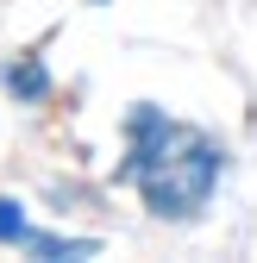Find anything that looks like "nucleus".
Listing matches in <instances>:
<instances>
[{"instance_id": "nucleus-1", "label": "nucleus", "mask_w": 257, "mask_h": 263, "mask_svg": "<svg viewBox=\"0 0 257 263\" xmlns=\"http://www.w3.org/2000/svg\"><path fill=\"white\" fill-rule=\"evenodd\" d=\"M125 138H132V151H125V182H132L144 194V207L157 219H188L195 207H207V194L219 182V144L207 138V132L170 119L163 107L138 101L132 119H125Z\"/></svg>"}, {"instance_id": "nucleus-2", "label": "nucleus", "mask_w": 257, "mask_h": 263, "mask_svg": "<svg viewBox=\"0 0 257 263\" xmlns=\"http://www.w3.org/2000/svg\"><path fill=\"white\" fill-rule=\"evenodd\" d=\"M7 82H13V94H25V101H44V94H50L44 63H13V69H7Z\"/></svg>"}, {"instance_id": "nucleus-3", "label": "nucleus", "mask_w": 257, "mask_h": 263, "mask_svg": "<svg viewBox=\"0 0 257 263\" xmlns=\"http://www.w3.org/2000/svg\"><path fill=\"white\" fill-rule=\"evenodd\" d=\"M25 213H19V201H7V194H0V245H25Z\"/></svg>"}]
</instances>
